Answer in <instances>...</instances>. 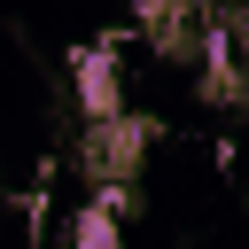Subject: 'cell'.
<instances>
[{
    "mask_svg": "<svg viewBox=\"0 0 249 249\" xmlns=\"http://www.w3.org/2000/svg\"><path fill=\"white\" fill-rule=\"evenodd\" d=\"M78 109H86V124L124 117V86H117V54L109 47H86L78 54Z\"/></svg>",
    "mask_w": 249,
    "mask_h": 249,
    "instance_id": "1",
    "label": "cell"
},
{
    "mask_svg": "<svg viewBox=\"0 0 249 249\" xmlns=\"http://www.w3.org/2000/svg\"><path fill=\"white\" fill-rule=\"evenodd\" d=\"M70 249H124V226H117V210H109V202H86V210L70 218Z\"/></svg>",
    "mask_w": 249,
    "mask_h": 249,
    "instance_id": "2",
    "label": "cell"
}]
</instances>
